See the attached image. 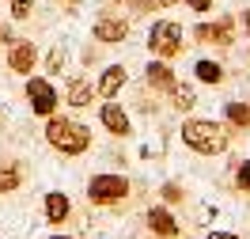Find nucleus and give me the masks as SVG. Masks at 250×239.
Segmentation results:
<instances>
[{
    "instance_id": "6ab92c4d",
    "label": "nucleus",
    "mask_w": 250,
    "mask_h": 239,
    "mask_svg": "<svg viewBox=\"0 0 250 239\" xmlns=\"http://www.w3.org/2000/svg\"><path fill=\"white\" fill-rule=\"evenodd\" d=\"M239 186H243V190H250V163H243V167H239Z\"/></svg>"
},
{
    "instance_id": "39448f33",
    "label": "nucleus",
    "mask_w": 250,
    "mask_h": 239,
    "mask_svg": "<svg viewBox=\"0 0 250 239\" xmlns=\"http://www.w3.org/2000/svg\"><path fill=\"white\" fill-rule=\"evenodd\" d=\"M27 99H31L34 114H53V107H57V95H53V87L46 80H31L27 84Z\"/></svg>"
},
{
    "instance_id": "7ed1b4c3",
    "label": "nucleus",
    "mask_w": 250,
    "mask_h": 239,
    "mask_svg": "<svg viewBox=\"0 0 250 239\" xmlns=\"http://www.w3.org/2000/svg\"><path fill=\"white\" fill-rule=\"evenodd\" d=\"M148 46H152V53H156V57H174V53H178V46H182V27H178L174 19L156 23V27H152V34H148Z\"/></svg>"
},
{
    "instance_id": "f257e3e1",
    "label": "nucleus",
    "mask_w": 250,
    "mask_h": 239,
    "mask_svg": "<svg viewBox=\"0 0 250 239\" xmlns=\"http://www.w3.org/2000/svg\"><path fill=\"white\" fill-rule=\"evenodd\" d=\"M182 141H186L193 152L216 156V152L228 148V133H224L216 122H186V126H182Z\"/></svg>"
},
{
    "instance_id": "6e6552de",
    "label": "nucleus",
    "mask_w": 250,
    "mask_h": 239,
    "mask_svg": "<svg viewBox=\"0 0 250 239\" xmlns=\"http://www.w3.org/2000/svg\"><path fill=\"white\" fill-rule=\"evenodd\" d=\"M103 126H106L110 133H129V118H125L122 107L106 103V107H103Z\"/></svg>"
},
{
    "instance_id": "dca6fc26",
    "label": "nucleus",
    "mask_w": 250,
    "mask_h": 239,
    "mask_svg": "<svg viewBox=\"0 0 250 239\" xmlns=\"http://www.w3.org/2000/svg\"><path fill=\"white\" fill-rule=\"evenodd\" d=\"M19 186V175L12 167H0V190H16Z\"/></svg>"
},
{
    "instance_id": "5701e85b",
    "label": "nucleus",
    "mask_w": 250,
    "mask_h": 239,
    "mask_svg": "<svg viewBox=\"0 0 250 239\" xmlns=\"http://www.w3.org/2000/svg\"><path fill=\"white\" fill-rule=\"evenodd\" d=\"M247 34H250V8H247Z\"/></svg>"
},
{
    "instance_id": "a211bd4d",
    "label": "nucleus",
    "mask_w": 250,
    "mask_h": 239,
    "mask_svg": "<svg viewBox=\"0 0 250 239\" xmlns=\"http://www.w3.org/2000/svg\"><path fill=\"white\" fill-rule=\"evenodd\" d=\"M34 8V0H12V19H27Z\"/></svg>"
},
{
    "instance_id": "423d86ee",
    "label": "nucleus",
    "mask_w": 250,
    "mask_h": 239,
    "mask_svg": "<svg viewBox=\"0 0 250 239\" xmlns=\"http://www.w3.org/2000/svg\"><path fill=\"white\" fill-rule=\"evenodd\" d=\"M125 34H129V23H125V19H99V23H95V38H99V42H122Z\"/></svg>"
},
{
    "instance_id": "9b49d317",
    "label": "nucleus",
    "mask_w": 250,
    "mask_h": 239,
    "mask_svg": "<svg viewBox=\"0 0 250 239\" xmlns=\"http://www.w3.org/2000/svg\"><path fill=\"white\" fill-rule=\"evenodd\" d=\"M148 224L156 228L159 236H178V224H174L171 213H163V209H152V213H148Z\"/></svg>"
},
{
    "instance_id": "f8f14e48",
    "label": "nucleus",
    "mask_w": 250,
    "mask_h": 239,
    "mask_svg": "<svg viewBox=\"0 0 250 239\" xmlns=\"http://www.w3.org/2000/svg\"><path fill=\"white\" fill-rule=\"evenodd\" d=\"M46 217L53 224L68 217V197H64V194H49V197H46Z\"/></svg>"
},
{
    "instance_id": "4be33fe9",
    "label": "nucleus",
    "mask_w": 250,
    "mask_h": 239,
    "mask_svg": "<svg viewBox=\"0 0 250 239\" xmlns=\"http://www.w3.org/2000/svg\"><path fill=\"white\" fill-rule=\"evenodd\" d=\"M152 4H159V8H167V4H174V0H152Z\"/></svg>"
},
{
    "instance_id": "0eeeda50",
    "label": "nucleus",
    "mask_w": 250,
    "mask_h": 239,
    "mask_svg": "<svg viewBox=\"0 0 250 239\" xmlns=\"http://www.w3.org/2000/svg\"><path fill=\"white\" fill-rule=\"evenodd\" d=\"M8 65H12L16 72H31L34 68V46L31 42H16L12 53H8Z\"/></svg>"
},
{
    "instance_id": "aec40b11",
    "label": "nucleus",
    "mask_w": 250,
    "mask_h": 239,
    "mask_svg": "<svg viewBox=\"0 0 250 239\" xmlns=\"http://www.w3.org/2000/svg\"><path fill=\"white\" fill-rule=\"evenodd\" d=\"M189 8H193V12H208V8H212V0H186Z\"/></svg>"
},
{
    "instance_id": "20e7f679",
    "label": "nucleus",
    "mask_w": 250,
    "mask_h": 239,
    "mask_svg": "<svg viewBox=\"0 0 250 239\" xmlns=\"http://www.w3.org/2000/svg\"><path fill=\"white\" fill-rule=\"evenodd\" d=\"M87 194H91V201H99V205H110V201H122L125 194H129V186L118 175H95L87 182Z\"/></svg>"
},
{
    "instance_id": "4468645a",
    "label": "nucleus",
    "mask_w": 250,
    "mask_h": 239,
    "mask_svg": "<svg viewBox=\"0 0 250 239\" xmlns=\"http://www.w3.org/2000/svg\"><path fill=\"white\" fill-rule=\"evenodd\" d=\"M193 72H197V80H205V84H216V80L224 76V68H220L216 61H197Z\"/></svg>"
},
{
    "instance_id": "2eb2a0df",
    "label": "nucleus",
    "mask_w": 250,
    "mask_h": 239,
    "mask_svg": "<svg viewBox=\"0 0 250 239\" xmlns=\"http://www.w3.org/2000/svg\"><path fill=\"white\" fill-rule=\"evenodd\" d=\"M228 118H231L235 126H250V107L247 103H231V107H228Z\"/></svg>"
},
{
    "instance_id": "1a4fd4ad",
    "label": "nucleus",
    "mask_w": 250,
    "mask_h": 239,
    "mask_svg": "<svg viewBox=\"0 0 250 239\" xmlns=\"http://www.w3.org/2000/svg\"><path fill=\"white\" fill-rule=\"evenodd\" d=\"M148 84H152V87H163V91H171L174 87V76H171V68H167V65H148Z\"/></svg>"
},
{
    "instance_id": "f3484780",
    "label": "nucleus",
    "mask_w": 250,
    "mask_h": 239,
    "mask_svg": "<svg viewBox=\"0 0 250 239\" xmlns=\"http://www.w3.org/2000/svg\"><path fill=\"white\" fill-rule=\"evenodd\" d=\"M171 91H174V103H178V107H182V110H186L189 103H193V91H189V87H182V84H174Z\"/></svg>"
},
{
    "instance_id": "ddd939ff",
    "label": "nucleus",
    "mask_w": 250,
    "mask_h": 239,
    "mask_svg": "<svg viewBox=\"0 0 250 239\" xmlns=\"http://www.w3.org/2000/svg\"><path fill=\"white\" fill-rule=\"evenodd\" d=\"M91 84H87V80H80V84H72V91H68V103H72V107H87V103H91Z\"/></svg>"
},
{
    "instance_id": "f03ea898",
    "label": "nucleus",
    "mask_w": 250,
    "mask_h": 239,
    "mask_svg": "<svg viewBox=\"0 0 250 239\" xmlns=\"http://www.w3.org/2000/svg\"><path fill=\"white\" fill-rule=\"evenodd\" d=\"M46 137H49V144L57 148V152H68V156H76V152H83L87 148V129L83 126H76V122H64V118H53L46 126Z\"/></svg>"
},
{
    "instance_id": "412c9836",
    "label": "nucleus",
    "mask_w": 250,
    "mask_h": 239,
    "mask_svg": "<svg viewBox=\"0 0 250 239\" xmlns=\"http://www.w3.org/2000/svg\"><path fill=\"white\" fill-rule=\"evenodd\" d=\"M208 239H235V236H228V232H212Z\"/></svg>"
},
{
    "instance_id": "9d476101",
    "label": "nucleus",
    "mask_w": 250,
    "mask_h": 239,
    "mask_svg": "<svg viewBox=\"0 0 250 239\" xmlns=\"http://www.w3.org/2000/svg\"><path fill=\"white\" fill-rule=\"evenodd\" d=\"M122 84H125V68H118V65H114V68H106V72H103L99 91H103V95H118V87H122Z\"/></svg>"
}]
</instances>
